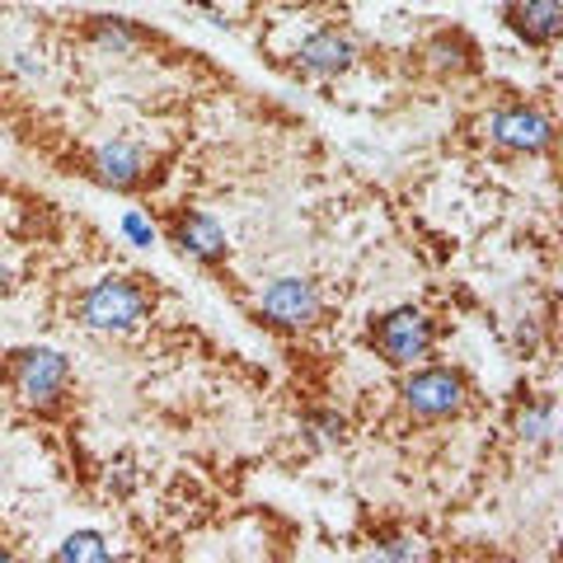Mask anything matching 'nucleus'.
Listing matches in <instances>:
<instances>
[{
  "label": "nucleus",
  "instance_id": "nucleus-1",
  "mask_svg": "<svg viewBox=\"0 0 563 563\" xmlns=\"http://www.w3.org/2000/svg\"><path fill=\"white\" fill-rule=\"evenodd\" d=\"M0 376H5L10 395L38 418H57L76 395V366L57 347H14L0 362Z\"/></svg>",
  "mask_w": 563,
  "mask_h": 563
},
{
  "label": "nucleus",
  "instance_id": "nucleus-2",
  "mask_svg": "<svg viewBox=\"0 0 563 563\" xmlns=\"http://www.w3.org/2000/svg\"><path fill=\"white\" fill-rule=\"evenodd\" d=\"M151 310H155V291L141 277H128V273L99 277L76 296V324L85 333H99V339L136 333L151 320Z\"/></svg>",
  "mask_w": 563,
  "mask_h": 563
},
{
  "label": "nucleus",
  "instance_id": "nucleus-3",
  "mask_svg": "<svg viewBox=\"0 0 563 563\" xmlns=\"http://www.w3.org/2000/svg\"><path fill=\"white\" fill-rule=\"evenodd\" d=\"M470 376L461 366H442V362H418L409 366V376L399 385V404L404 413L422 428H432V422H451L470 409Z\"/></svg>",
  "mask_w": 563,
  "mask_h": 563
},
{
  "label": "nucleus",
  "instance_id": "nucleus-4",
  "mask_svg": "<svg viewBox=\"0 0 563 563\" xmlns=\"http://www.w3.org/2000/svg\"><path fill=\"white\" fill-rule=\"evenodd\" d=\"M437 339H442V329H437V320L428 310L418 306H395L372 320V329H366V343H372V352L395 366V372H409V366L428 362L437 352Z\"/></svg>",
  "mask_w": 563,
  "mask_h": 563
},
{
  "label": "nucleus",
  "instance_id": "nucleus-5",
  "mask_svg": "<svg viewBox=\"0 0 563 563\" xmlns=\"http://www.w3.org/2000/svg\"><path fill=\"white\" fill-rule=\"evenodd\" d=\"M488 141L507 155H526V161H536V155H550L554 151V118L540 109L531 99H503L498 109L488 113L484 122Z\"/></svg>",
  "mask_w": 563,
  "mask_h": 563
},
{
  "label": "nucleus",
  "instance_id": "nucleus-6",
  "mask_svg": "<svg viewBox=\"0 0 563 563\" xmlns=\"http://www.w3.org/2000/svg\"><path fill=\"white\" fill-rule=\"evenodd\" d=\"M254 314L277 333H306L324 320V291L310 277H273L258 291Z\"/></svg>",
  "mask_w": 563,
  "mask_h": 563
},
{
  "label": "nucleus",
  "instance_id": "nucleus-7",
  "mask_svg": "<svg viewBox=\"0 0 563 563\" xmlns=\"http://www.w3.org/2000/svg\"><path fill=\"white\" fill-rule=\"evenodd\" d=\"M165 235H169L174 250H179L184 258H192L198 268H207V273L225 268V258H231V240H225L221 221L207 217L202 207H174L169 221H165Z\"/></svg>",
  "mask_w": 563,
  "mask_h": 563
},
{
  "label": "nucleus",
  "instance_id": "nucleus-8",
  "mask_svg": "<svg viewBox=\"0 0 563 563\" xmlns=\"http://www.w3.org/2000/svg\"><path fill=\"white\" fill-rule=\"evenodd\" d=\"M85 179L109 188V192H136L151 179V151L136 146V141H103L85 155Z\"/></svg>",
  "mask_w": 563,
  "mask_h": 563
},
{
  "label": "nucleus",
  "instance_id": "nucleus-9",
  "mask_svg": "<svg viewBox=\"0 0 563 563\" xmlns=\"http://www.w3.org/2000/svg\"><path fill=\"white\" fill-rule=\"evenodd\" d=\"M357 57H362L357 38L339 24L314 29L310 38H301V47H296V66H301V76H310V80H339L357 66Z\"/></svg>",
  "mask_w": 563,
  "mask_h": 563
},
{
  "label": "nucleus",
  "instance_id": "nucleus-10",
  "mask_svg": "<svg viewBox=\"0 0 563 563\" xmlns=\"http://www.w3.org/2000/svg\"><path fill=\"white\" fill-rule=\"evenodd\" d=\"M503 29L512 33L521 47H554L563 38V0H512L503 10Z\"/></svg>",
  "mask_w": 563,
  "mask_h": 563
},
{
  "label": "nucleus",
  "instance_id": "nucleus-11",
  "mask_svg": "<svg viewBox=\"0 0 563 563\" xmlns=\"http://www.w3.org/2000/svg\"><path fill=\"white\" fill-rule=\"evenodd\" d=\"M418 57L428 66V76H437V80H465L479 70V43H474L465 29H437L422 38Z\"/></svg>",
  "mask_w": 563,
  "mask_h": 563
},
{
  "label": "nucleus",
  "instance_id": "nucleus-12",
  "mask_svg": "<svg viewBox=\"0 0 563 563\" xmlns=\"http://www.w3.org/2000/svg\"><path fill=\"white\" fill-rule=\"evenodd\" d=\"M85 43H90L99 57H136V52L151 43V33L132 20H122V14H90V20H85Z\"/></svg>",
  "mask_w": 563,
  "mask_h": 563
},
{
  "label": "nucleus",
  "instance_id": "nucleus-13",
  "mask_svg": "<svg viewBox=\"0 0 563 563\" xmlns=\"http://www.w3.org/2000/svg\"><path fill=\"white\" fill-rule=\"evenodd\" d=\"M512 437L526 451L554 446V395H526L512 409Z\"/></svg>",
  "mask_w": 563,
  "mask_h": 563
},
{
  "label": "nucleus",
  "instance_id": "nucleus-14",
  "mask_svg": "<svg viewBox=\"0 0 563 563\" xmlns=\"http://www.w3.org/2000/svg\"><path fill=\"white\" fill-rule=\"evenodd\" d=\"M52 559H62V563H103V559H113V550H109V536L103 531H70L57 550H52Z\"/></svg>",
  "mask_w": 563,
  "mask_h": 563
},
{
  "label": "nucleus",
  "instance_id": "nucleus-15",
  "mask_svg": "<svg viewBox=\"0 0 563 563\" xmlns=\"http://www.w3.org/2000/svg\"><path fill=\"white\" fill-rule=\"evenodd\" d=\"M372 550H376L380 559H399V563L428 559L422 540H418L413 531H404V526H376V531H372Z\"/></svg>",
  "mask_w": 563,
  "mask_h": 563
},
{
  "label": "nucleus",
  "instance_id": "nucleus-16",
  "mask_svg": "<svg viewBox=\"0 0 563 563\" xmlns=\"http://www.w3.org/2000/svg\"><path fill=\"white\" fill-rule=\"evenodd\" d=\"M301 428H306V437H310L314 446H339V442H347V418L339 409H310L301 418Z\"/></svg>",
  "mask_w": 563,
  "mask_h": 563
},
{
  "label": "nucleus",
  "instance_id": "nucleus-17",
  "mask_svg": "<svg viewBox=\"0 0 563 563\" xmlns=\"http://www.w3.org/2000/svg\"><path fill=\"white\" fill-rule=\"evenodd\" d=\"M512 347L521 352V357H536V347H540V324H536V320H521L517 333H512Z\"/></svg>",
  "mask_w": 563,
  "mask_h": 563
},
{
  "label": "nucleus",
  "instance_id": "nucleus-18",
  "mask_svg": "<svg viewBox=\"0 0 563 563\" xmlns=\"http://www.w3.org/2000/svg\"><path fill=\"white\" fill-rule=\"evenodd\" d=\"M109 488H118V493H132L136 488V470H132L128 455H118V461L109 465Z\"/></svg>",
  "mask_w": 563,
  "mask_h": 563
},
{
  "label": "nucleus",
  "instance_id": "nucleus-19",
  "mask_svg": "<svg viewBox=\"0 0 563 563\" xmlns=\"http://www.w3.org/2000/svg\"><path fill=\"white\" fill-rule=\"evenodd\" d=\"M122 231H128L136 244H151V240H155V225H151L146 217H141V211H128V221H122Z\"/></svg>",
  "mask_w": 563,
  "mask_h": 563
},
{
  "label": "nucleus",
  "instance_id": "nucleus-20",
  "mask_svg": "<svg viewBox=\"0 0 563 563\" xmlns=\"http://www.w3.org/2000/svg\"><path fill=\"white\" fill-rule=\"evenodd\" d=\"M10 66L14 70H20V76H43V62H33V52H14V57H10Z\"/></svg>",
  "mask_w": 563,
  "mask_h": 563
},
{
  "label": "nucleus",
  "instance_id": "nucleus-21",
  "mask_svg": "<svg viewBox=\"0 0 563 563\" xmlns=\"http://www.w3.org/2000/svg\"><path fill=\"white\" fill-rule=\"evenodd\" d=\"M10 291H14V268H10L5 258H0V301H5Z\"/></svg>",
  "mask_w": 563,
  "mask_h": 563
}]
</instances>
